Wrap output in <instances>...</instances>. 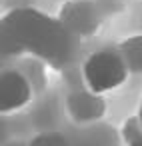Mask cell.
<instances>
[{"label":"cell","instance_id":"cell-1","mask_svg":"<svg viewBox=\"0 0 142 146\" xmlns=\"http://www.w3.org/2000/svg\"><path fill=\"white\" fill-rule=\"evenodd\" d=\"M4 42H12L16 50L34 52L50 62L64 58L70 54V38L68 28L58 20L46 18L34 10H14L2 22Z\"/></svg>","mask_w":142,"mask_h":146},{"label":"cell","instance_id":"cell-2","mask_svg":"<svg viewBox=\"0 0 142 146\" xmlns=\"http://www.w3.org/2000/svg\"><path fill=\"white\" fill-rule=\"evenodd\" d=\"M128 74H130V70H128L118 46L102 48V50L90 54L82 64L84 86L98 94H106V92L120 88L126 82Z\"/></svg>","mask_w":142,"mask_h":146},{"label":"cell","instance_id":"cell-3","mask_svg":"<svg viewBox=\"0 0 142 146\" xmlns=\"http://www.w3.org/2000/svg\"><path fill=\"white\" fill-rule=\"evenodd\" d=\"M60 22L72 36H92L100 28V12L92 0H70L60 12Z\"/></svg>","mask_w":142,"mask_h":146},{"label":"cell","instance_id":"cell-4","mask_svg":"<svg viewBox=\"0 0 142 146\" xmlns=\"http://www.w3.org/2000/svg\"><path fill=\"white\" fill-rule=\"evenodd\" d=\"M32 98L30 80L12 68H6L0 74V112L10 114L24 108Z\"/></svg>","mask_w":142,"mask_h":146},{"label":"cell","instance_id":"cell-5","mask_svg":"<svg viewBox=\"0 0 142 146\" xmlns=\"http://www.w3.org/2000/svg\"><path fill=\"white\" fill-rule=\"evenodd\" d=\"M104 94L92 92L90 88L84 90H74L66 98V110L74 122L88 124L96 122L106 114V102L102 98Z\"/></svg>","mask_w":142,"mask_h":146},{"label":"cell","instance_id":"cell-6","mask_svg":"<svg viewBox=\"0 0 142 146\" xmlns=\"http://www.w3.org/2000/svg\"><path fill=\"white\" fill-rule=\"evenodd\" d=\"M118 50H120L130 74H142V34L122 40L118 44Z\"/></svg>","mask_w":142,"mask_h":146},{"label":"cell","instance_id":"cell-7","mask_svg":"<svg viewBox=\"0 0 142 146\" xmlns=\"http://www.w3.org/2000/svg\"><path fill=\"white\" fill-rule=\"evenodd\" d=\"M28 146H68V140L58 132H42L36 134Z\"/></svg>","mask_w":142,"mask_h":146},{"label":"cell","instance_id":"cell-8","mask_svg":"<svg viewBox=\"0 0 142 146\" xmlns=\"http://www.w3.org/2000/svg\"><path fill=\"white\" fill-rule=\"evenodd\" d=\"M124 138L128 146H142V126L138 122V118L130 120L124 128Z\"/></svg>","mask_w":142,"mask_h":146},{"label":"cell","instance_id":"cell-9","mask_svg":"<svg viewBox=\"0 0 142 146\" xmlns=\"http://www.w3.org/2000/svg\"><path fill=\"white\" fill-rule=\"evenodd\" d=\"M138 122H140V126H142V106H140V110H138Z\"/></svg>","mask_w":142,"mask_h":146}]
</instances>
